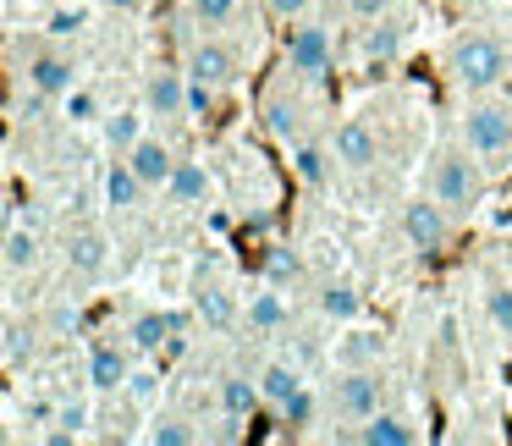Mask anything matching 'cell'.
Returning <instances> with one entry per match:
<instances>
[{
  "instance_id": "1",
  "label": "cell",
  "mask_w": 512,
  "mask_h": 446,
  "mask_svg": "<svg viewBox=\"0 0 512 446\" xmlns=\"http://www.w3.org/2000/svg\"><path fill=\"white\" fill-rule=\"evenodd\" d=\"M452 83L457 89H468V94H485V89H496L501 78H507V50H501V39L496 34H463L452 45Z\"/></svg>"
},
{
  "instance_id": "2",
  "label": "cell",
  "mask_w": 512,
  "mask_h": 446,
  "mask_svg": "<svg viewBox=\"0 0 512 446\" xmlns=\"http://www.w3.org/2000/svg\"><path fill=\"white\" fill-rule=\"evenodd\" d=\"M430 193L446 204V210H474L479 193H485V177H479V166L468 160V149H446V155H435Z\"/></svg>"
},
{
  "instance_id": "3",
  "label": "cell",
  "mask_w": 512,
  "mask_h": 446,
  "mask_svg": "<svg viewBox=\"0 0 512 446\" xmlns=\"http://www.w3.org/2000/svg\"><path fill=\"white\" fill-rule=\"evenodd\" d=\"M402 237H408V248H419L424 259L446 254V243H452V221H446V204L435 199H408L402 204Z\"/></svg>"
},
{
  "instance_id": "4",
  "label": "cell",
  "mask_w": 512,
  "mask_h": 446,
  "mask_svg": "<svg viewBox=\"0 0 512 446\" xmlns=\"http://www.w3.org/2000/svg\"><path fill=\"white\" fill-rule=\"evenodd\" d=\"M457 133H463L468 155L496 160V155H507V149H512V111H507V105H474Z\"/></svg>"
},
{
  "instance_id": "5",
  "label": "cell",
  "mask_w": 512,
  "mask_h": 446,
  "mask_svg": "<svg viewBox=\"0 0 512 446\" xmlns=\"http://www.w3.org/2000/svg\"><path fill=\"white\" fill-rule=\"evenodd\" d=\"M331 408L342 424H364L380 413V375L375 369H342L331 380Z\"/></svg>"
},
{
  "instance_id": "6",
  "label": "cell",
  "mask_w": 512,
  "mask_h": 446,
  "mask_svg": "<svg viewBox=\"0 0 512 446\" xmlns=\"http://www.w3.org/2000/svg\"><path fill=\"white\" fill-rule=\"evenodd\" d=\"M331 56H336V45H331V34H325L320 23H298V28H287V67L298 72V78H325L331 72Z\"/></svg>"
},
{
  "instance_id": "7",
  "label": "cell",
  "mask_w": 512,
  "mask_h": 446,
  "mask_svg": "<svg viewBox=\"0 0 512 446\" xmlns=\"http://www.w3.org/2000/svg\"><path fill=\"white\" fill-rule=\"evenodd\" d=\"M331 155H336V166H347V171H369L380 160V138L369 133L364 122H342L331 138Z\"/></svg>"
},
{
  "instance_id": "8",
  "label": "cell",
  "mask_w": 512,
  "mask_h": 446,
  "mask_svg": "<svg viewBox=\"0 0 512 446\" xmlns=\"http://www.w3.org/2000/svg\"><path fill=\"white\" fill-rule=\"evenodd\" d=\"M188 72L193 83H210V89H226V83L237 78V56L226 45H210V39H204V45H193L188 50Z\"/></svg>"
},
{
  "instance_id": "9",
  "label": "cell",
  "mask_w": 512,
  "mask_h": 446,
  "mask_svg": "<svg viewBox=\"0 0 512 446\" xmlns=\"http://www.w3.org/2000/svg\"><path fill=\"white\" fill-rule=\"evenodd\" d=\"M177 331H188V314H177V309H149V314H138V320L127 325V336H133L138 353H155V347H166Z\"/></svg>"
},
{
  "instance_id": "10",
  "label": "cell",
  "mask_w": 512,
  "mask_h": 446,
  "mask_svg": "<svg viewBox=\"0 0 512 446\" xmlns=\"http://www.w3.org/2000/svg\"><path fill=\"white\" fill-rule=\"evenodd\" d=\"M28 83H34V94H45V100H67V94L78 89V67H72L67 56H34L28 61Z\"/></svg>"
},
{
  "instance_id": "11",
  "label": "cell",
  "mask_w": 512,
  "mask_h": 446,
  "mask_svg": "<svg viewBox=\"0 0 512 446\" xmlns=\"http://www.w3.org/2000/svg\"><path fill=\"white\" fill-rule=\"evenodd\" d=\"M127 380H133V364H127L122 347H111V342L94 347L89 353V386L94 391H127Z\"/></svg>"
},
{
  "instance_id": "12",
  "label": "cell",
  "mask_w": 512,
  "mask_h": 446,
  "mask_svg": "<svg viewBox=\"0 0 512 446\" xmlns=\"http://www.w3.org/2000/svg\"><path fill=\"white\" fill-rule=\"evenodd\" d=\"M127 166L138 171V177L149 182V188H166L171 182V171H177V155H171L160 138H138L133 144V155H127Z\"/></svg>"
},
{
  "instance_id": "13",
  "label": "cell",
  "mask_w": 512,
  "mask_h": 446,
  "mask_svg": "<svg viewBox=\"0 0 512 446\" xmlns=\"http://www.w3.org/2000/svg\"><path fill=\"white\" fill-rule=\"evenodd\" d=\"M193 314H199L204 331H232L243 320V309H237V298L226 287H199L193 292Z\"/></svg>"
},
{
  "instance_id": "14",
  "label": "cell",
  "mask_w": 512,
  "mask_h": 446,
  "mask_svg": "<svg viewBox=\"0 0 512 446\" xmlns=\"http://www.w3.org/2000/svg\"><path fill=\"white\" fill-rule=\"evenodd\" d=\"M188 83L193 78H182V72H155L149 89H144L149 116H182V111H188Z\"/></svg>"
},
{
  "instance_id": "15",
  "label": "cell",
  "mask_w": 512,
  "mask_h": 446,
  "mask_svg": "<svg viewBox=\"0 0 512 446\" xmlns=\"http://www.w3.org/2000/svg\"><path fill=\"white\" fill-rule=\"evenodd\" d=\"M386 358V336L380 331H347L336 336V369H369Z\"/></svg>"
},
{
  "instance_id": "16",
  "label": "cell",
  "mask_w": 512,
  "mask_h": 446,
  "mask_svg": "<svg viewBox=\"0 0 512 446\" xmlns=\"http://www.w3.org/2000/svg\"><path fill=\"white\" fill-rule=\"evenodd\" d=\"M353 435L364 446H413V441H419V430H413L402 413H375V419H364Z\"/></svg>"
},
{
  "instance_id": "17",
  "label": "cell",
  "mask_w": 512,
  "mask_h": 446,
  "mask_svg": "<svg viewBox=\"0 0 512 446\" xmlns=\"http://www.w3.org/2000/svg\"><path fill=\"white\" fill-rule=\"evenodd\" d=\"M144 188H149V182L127 166V155H116V166L105 171V204H111V210H138Z\"/></svg>"
},
{
  "instance_id": "18",
  "label": "cell",
  "mask_w": 512,
  "mask_h": 446,
  "mask_svg": "<svg viewBox=\"0 0 512 446\" xmlns=\"http://www.w3.org/2000/svg\"><path fill=\"white\" fill-rule=\"evenodd\" d=\"M358 50H364L369 61H380V67H391V61L402 56V23L397 17H375V23L364 28V39H358Z\"/></svg>"
},
{
  "instance_id": "19",
  "label": "cell",
  "mask_w": 512,
  "mask_h": 446,
  "mask_svg": "<svg viewBox=\"0 0 512 446\" xmlns=\"http://www.w3.org/2000/svg\"><path fill=\"white\" fill-rule=\"evenodd\" d=\"M0 265L12 270H34L39 265V232L28 221H17V226H6V243H0Z\"/></svg>"
},
{
  "instance_id": "20",
  "label": "cell",
  "mask_w": 512,
  "mask_h": 446,
  "mask_svg": "<svg viewBox=\"0 0 512 446\" xmlns=\"http://www.w3.org/2000/svg\"><path fill=\"white\" fill-rule=\"evenodd\" d=\"M259 391H265L270 408H281V402H292V397L303 391V369L287 364V358H276V364L259 369Z\"/></svg>"
},
{
  "instance_id": "21",
  "label": "cell",
  "mask_w": 512,
  "mask_h": 446,
  "mask_svg": "<svg viewBox=\"0 0 512 446\" xmlns=\"http://www.w3.org/2000/svg\"><path fill=\"white\" fill-rule=\"evenodd\" d=\"M166 193L177 204H204V199H210V171H204V160H177Z\"/></svg>"
},
{
  "instance_id": "22",
  "label": "cell",
  "mask_w": 512,
  "mask_h": 446,
  "mask_svg": "<svg viewBox=\"0 0 512 446\" xmlns=\"http://www.w3.org/2000/svg\"><path fill=\"white\" fill-rule=\"evenodd\" d=\"M67 270L72 276H100L105 270V237L100 232H72L67 237Z\"/></svg>"
},
{
  "instance_id": "23",
  "label": "cell",
  "mask_w": 512,
  "mask_h": 446,
  "mask_svg": "<svg viewBox=\"0 0 512 446\" xmlns=\"http://www.w3.org/2000/svg\"><path fill=\"white\" fill-rule=\"evenodd\" d=\"M259 402H265L259 375H254V380H248V375H226V380H221V413H226V419H248Z\"/></svg>"
},
{
  "instance_id": "24",
  "label": "cell",
  "mask_w": 512,
  "mask_h": 446,
  "mask_svg": "<svg viewBox=\"0 0 512 446\" xmlns=\"http://www.w3.org/2000/svg\"><path fill=\"white\" fill-rule=\"evenodd\" d=\"M243 320H248V331L270 336V331H281L292 314H287V298H281V292H254V298H248V309H243Z\"/></svg>"
},
{
  "instance_id": "25",
  "label": "cell",
  "mask_w": 512,
  "mask_h": 446,
  "mask_svg": "<svg viewBox=\"0 0 512 446\" xmlns=\"http://www.w3.org/2000/svg\"><path fill=\"white\" fill-rule=\"evenodd\" d=\"M298 127H303L298 100H287V94H270V100H265V133L281 138V144H292V138H298Z\"/></svg>"
},
{
  "instance_id": "26",
  "label": "cell",
  "mask_w": 512,
  "mask_h": 446,
  "mask_svg": "<svg viewBox=\"0 0 512 446\" xmlns=\"http://www.w3.org/2000/svg\"><path fill=\"white\" fill-rule=\"evenodd\" d=\"M331 149H320V144H298L292 149V171H298V182H309V188H325L331 182Z\"/></svg>"
},
{
  "instance_id": "27",
  "label": "cell",
  "mask_w": 512,
  "mask_h": 446,
  "mask_svg": "<svg viewBox=\"0 0 512 446\" xmlns=\"http://www.w3.org/2000/svg\"><path fill=\"white\" fill-rule=\"evenodd\" d=\"M320 314L325 320H358V314H364V298H358V287H347V281H325Z\"/></svg>"
},
{
  "instance_id": "28",
  "label": "cell",
  "mask_w": 512,
  "mask_h": 446,
  "mask_svg": "<svg viewBox=\"0 0 512 446\" xmlns=\"http://www.w3.org/2000/svg\"><path fill=\"white\" fill-rule=\"evenodd\" d=\"M138 138H144V116H138V111H116V116H105V144H111L116 155H133Z\"/></svg>"
},
{
  "instance_id": "29",
  "label": "cell",
  "mask_w": 512,
  "mask_h": 446,
  "mask_svg": "<svg viewBox=\"0 0 512 446\" xmlns=\"http://www.w3.org/2000/svg\"><path fill=\"white\" fill-rule=\"evenodd\" d=\"M56 424H61V430H50V435H45L50 446L78 441V435H83V424H89V402H61V408H56Z\"/></svg>"
},
{
  "instance_id": "30",
  "label": "cell",
  "mask_w": 512,
  "mask_h": 446,
  "mask_svg": "<svg viewBox=\"0 0 512 446\" xmlns=\"http://www.w3.org/2000/svg\"><path fill=\"white\" fill-rule=\"evenodd\" d=\"M144 441H149V446H193L199 435H193L182 419H171V413H160V419H149Z\"/></svg>"
},
{
  "instance_id": "31",
  "label": "cell",
  "mask_w": 512,
  "mask_h": 446,
  "mask_svg": "<svg viewBox=\"0 0 512 446\" xmlns=\"http://www.w3.org/2000/svg\"><path fill=\"white\" fill-rule=\"evenodd\" d=\"M0 336H6V342H0V358H6V369H17L28 353H34V331H28V325L17 320V314L6 320V331H0Z\"/></svg>"
},
{
  "instance_id": "32",
  "label": "cell",
  "mask_w": 512,
  "mask_h": 446,
  "mask_svg": "<svg viewBox=\"0 0 512 446\" xmlns=\"http://www.w3.org/2000/svg\"><path fill=\"white\" fill-rule=\"evenodd\" d=\"M485 314L501 336H512V281H496V287L485 292Z\"/></svg>"
},
{
  "instance_id": "33",
  "label": "cell",
  "mask_w": 512,
  "mask_h": 446,
  "mask_svg": "<svg viewBox=\"0 0 512 446\" xmlns=\"http://www.w3.org/2000/svg\"><path fill=\"white\" fill-rule=\"evenodd\" d=\"M298 270H303V259L292 254V248H270V254H265V281H270V287H281V281H292Z\"/></svg>"
},
{
  "instance_id": "34",
  "label": "cell",
  "mask_w": 512,
  "mask_h": 446,
  "mask_svg": "<svg viewBox=\"0 0 512 446\" xmlns=\"http://www.w3.org/2000/svg\"><path fill=\"white\" fill-rule=\"evenodd\" d=\"M193 17H199L204 28H226L237 17V0H193Z\"/></svg>"
},
{
  "instance_id": "35",
  "label": "cell",
  "mask_w": 512,
  "mask_h": 446,
  "mask_svg": "<svg viewBox=\"0 0 512 446\" xmlns=\"http://www.w3.org/2000/svg\"><path fill=\"white\" fill-rule=\"evenodd\" d=\"M127 397H133L138 408H149V402L160 397V375H155V369H138V375L127 380Z\"/></svg>"
},
{
  "instance_id": "36",
  "label": "cell",
  "mask_w": 512,
  "mask_h": 446,
  "mask_svg": "<svg viewBox=\"0 0 512 446\" xmlns=\"http://www.w3.org/2000/svg\"><path fill=\"white\" fill-rule=\"evenodd\" d=\"M281 419H287L292 430H303V424H314V397H309V386H303L292 402H281Z\"/></svg>"
},
{
  "instance_id": "37",
  "label": "cell",
  "mask_w": 512,
  "mask_h": 446,
  "mask_svg": "<svg viewBox=\"0 0 512 446\" xmlns=\"http://www.w3.org/2000/svg\"><path fill=\"white\" fill-rule=\"evenodd\" d=\"M83 23H89V12H83V6H61V12L50 17V34H56V39H72Z\"/></svg>"
},
{
  "instance_id": "38",
  "label": "cell",
  "mask_w": 512,
  "mask_h": 446,
  "mask_svg": "<svg viewBox=\"0 0 512 446\" xmlns=\"http://www.w3.org/2000/svg\"><path fill=\"white\" fill-rule=\"evenodd\" d=\"M100 116V100H94L89 89H72L67 94V122H94Z\"/></svg>"
},
{
  "instance_id": "39",
  "label": "cell",
  "mask_w": 512,
  "mask_h": 446,
  "mask_svg": "<svg viewBox=\"0 0 512 446\" xmlns=\"http://www.w3.org/2000/svg\"><path fill=\"white\" fill-rule=\"evenodd\" d=\"M391 6H397V0H347V12L364 17V23H375V17H391Z\"/></svg>"
},
{
  "instance_id": "40",
  "label": "cell",
  "mask_w": 512,
  "mask_h": 446,
  "mask_svg": "<svg viewBox=\"0 0 512 446\" xmlns=\"http://www.w3.org/2000/svg\"><path fill=\"white\" fill-rule=\"evenodd\" d=\"M50 325H56V331H78V325H83L78 303H56V314H50Z\"/></svg>"
},
{
  "instance_id": "41",
  "label": "cell",
  "mask_w": 512,
  "mask_h": 446,
  "mask_svg": "<svg viewBox=\"0 0 512 446\" xmlns=\"http://www.w3.org/2000/svg\"><path fill=\"white\" fill-rule=\"evenodd\" d=\"M265 6H270L276 17H287V23H298V17L309 12V0H265Z\"/></svg>"
},
{
  "instance_id": "42",
  "label": "cell",
  "mask_w": 512,
  "mask_h": 446,
  "mask_svg": "<svg viewBox=\"0 0 512 446\" xmlns=\"http://www.w3.org/2000/svg\"><path fill=\"white\" fill-rule=\"evenodd\" d=\"M105 6H111V12H138L144 0H105Z\"/></svg>"
},
{
  "instance_id": "43",
  "label": "cell",
  "mask_w": 512,
  "mask_h": 446,
  "mask_svg": "<svg viewBox=\"0 0 512 446\" xmlns=\"http://www.w3.org/2000/svg\"><path fill=\"white\" fill-rule=\"evenodd\" d=\"M507 270H512V248H507Z\"/></svg>"
}]
</instances>
